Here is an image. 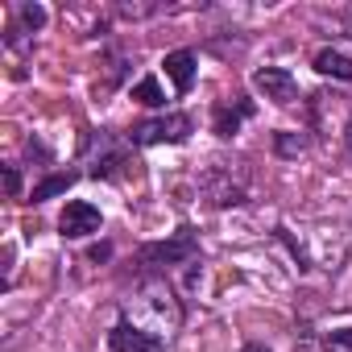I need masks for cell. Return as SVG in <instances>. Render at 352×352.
I'll return each mask as SVG.
<instances>
[{
	"mask_svg": "<svg viewBox=\"0 0 352 352\" xmlns=\"http://www.w3.org/2000/svg\"><path fill=\"white\" fill-rule=\"evenodd\" d=\"M348 34H352V13H348Z\"/></svg>",
	"mask_w": 352,
	"mask_h": 352,
	"instance_id": "22",
	"label": "cell"
},
{
	"mask_svg": "<svg viewBox=\"0 0 352 352\" xmlns=\"http://www.w3.org/2000/svg\"><path fill=\"white\" fill-rule=\"evenodd\" d=\"M133 100H137V104H149V108H162V104H166L162 83H157L153 75H145L141 83H133Z\"/></svg>",
	"mask_w": 352,
	"mask_h": 352,
	"instance_id": "13",
	"label": "cell"
},
{
	"mask_svg": "<svg viewBox=\"0 0 352 352\" xmlns=\"http://www.w3.org/2000/svg\"><path fill=\"white\" fill-rule=\"evenodd\" d=\"M100 224H104V216H100V208H96V204H87V199H71V204L63 208V220H58L63 236H71V241L100 232Z\"/></svg>",
	"mask_w": 352,
	"mask_h": 352,
	"instance_id": "8",
	"label": "cell"
},
{
	"mask_svg": "<svg viewBox=\"0 0 352 352\" xmlns=\"http://www.w3.org/2000/svg\"><path fill=\"white\" fill-rule=\"evenodd\" d=\"M91 157H87V166H91V174L96 179H116V174L129 166V145H120L116 137H108V133H100V137H91Z\"/></svg>",
	"mask_w": 352,
	"mask_h": 352,
	"instance_id": "6",
	"label": "cell"
},
{
	"mask_svg": "<svg viewBox=\"0 0 352 352\" xmlns=\"http://www.w3.org/2000/svg\"><path fill=\"white\" fill-rule=\"evenodd\" d=\"M241 352H270V348H265V344H245Z\"/></svg>",
	"mask_w": 352,
	"mask_h": 352,
	"instance_id": "20",
	"label": "cell"
},
{
	"mask_svg": "<svg viewBox=\"0 0 352 352\" xmlns=\"http://www.w3.org/2000/svg\"><path fill=\"white\" fill-rule=\"evenodd\" d=\"M282 236L290 241L298 265H307V270L336 274L344 265V257L352 253V224H340V220H311V224H298V228L282 224Z\"/></svg>",
	"mask_w": 352,
	"mask_h": 352,
	"instance_id": "1",
	"label": "cell"
},
{
	"mask_svg": "<svg viewBox=\"0 0 352 352\" xmlns=\"http://www.w3.org/2000/svg\"><path fill=\"white\" fill-rule=\"evenodd\" d=\"M249 183H253V170L241 157L236 162L220 157V162H212L199 174V191H204V199L212 208H236V204H245L249 199Z\"/></svg>",
	"mask_w": 352,
	"mask_h": 352,
	"instance_id": "3",
	"label": "cell"
},
{
	"mask_svg": "<svg viewBox=\"0 0 352 352\" xmlns=\"http://www.w3.org/2000/svg\"><path fill=\"white\" fill-rule=\"evenodd\" d=\"M17 17H21V25H25V30H34V34L46 25V9H42V5H21V9H17Z\"/></svg>",
	"mask_w": 352,
	"mask_h": 352,
	"instance_id": "16",
	"label": "cell"
},
{
	"mask_svg": "<svg viewBox=\"0 0 352 352\" xmlns=\"http://www.w3.org/2000/svg\"><path fill=\"white\" fill-rule=\"evenodd\" d=\"M323 352H352V327H336L323 336Z\"/></svg>",
	"mask_w": 352,
	"mask_h": 352,
	"instance_id": "15",
	"label": "cell"
},
{
	"mask_svg": "<svg viewBox=\"0 0 352 352\" xmlns=\"http://www.w3.org/2000/svg\"><path fill=\"white\" fill-rule=\"evenodd\" d=\"M315 71L327 75V79L352 83V58H348L344 50H319V54H315Z\"/></svg>",
	"mask_w": 352,
	"mask_h": 352,
	"instance_id": "11",
	"label": "cell"
},
{
	"mask_svg": "<svg viewBox=\"0 0 352 352\" xmlns=\"http://www.w3.org/2000/svg\"><path fill=\"white\" fill-rule=\"evenodd\" d=\"M124 323H133V327H141V331H149L153 340L166 344L174 331H179V323H183V302H179V294L170 290L166 278H145L133 290V298H129Z\"/></svg>",
	"mask_w": 352,
	"mask_h": 352,
	"instance_id": "2",
	"label": "cell"
},
{
	"mask_svg": "<svg viewBox=\"0 0 352 352\" xmlns=\"http://www.w3.org/2000/svg\"><path fill=\"white\" fill-rule=\"evenodd\" d=\"M108 253H112V249H108V245H96V249H91V261H104V257H108Z\"/></svg>",
	"mask_w": 352,
	"mask_h": 352,
	"instance_id": "19",
	"label": "cell"
},
{
	"mask_svg": "<svg viewBox=\"0 0 352 352\" xmlns=\"http://www.w3.org/2000/svg\"><path fill=\"white\" fill-rule=\"evenodd\" d=\"M348 149H352V120H348Z\"/></svg>",
	"mask_w": 352,
	"mask_h": 352,
	"instance_id": "21",
	"label": "cell"
},
{
	"mask_svg": "<svg viewBox=\"0 0 352 352\" xmlns=\"http://www.w3.org/2000/svg\"><path fill=\"white\" fill-rule=\"evenodd\" d=\"M162 67H166V75H170L174 87L187 91V87L195 83V67H199V58H195V50H170V54L162 58Z\"/></svg>",
	"mask_w": 352,
	"mask_h": 352,
	"instance_id": "10",
	"label": "cell"
},
{
	"mask_svg": "<svg viewBox=\"0 0 352 352\" xmlns=\"http://www.w3.org/2000/svg\"><path fill=\"white\" fill-rule=\"evenodd\" d=\"M75 187V174L67 170V174H50V179H42L38 187H34V204H46V199H54V195H63V191H71Z\"/></svg>",
	"mask_w": 352,
	"mask_h": 352,
	"instance_id": "12",
	"label": "cell"
},
{
	"mask_svg": "<svg viewBox=\"0 0 352 352\" xmlns=\"http://www.w3.org/2000/svg\"><path fill=\"white\" fill-rule=\"evenodd\" d=\"M112 348L116 352H162V340H153L149 331H141V327H133V323H116L112 327Z\"/></svg>",
	"mask_w": 352,
	"mask_h": 352,
	"instance_id": "9",
	"label": "cell"
},
{
	"mask_svg": "<svg viewBox=\"0 0 352 352\" xmlns=\"http://www.w3.org/2000/svg\"><path fill=\"white\" fill-rule=\"evenodd\" d=\"M249 112H253V104H241L236 112L220 108V112H216V133H220V137H232V133H236V124H241V116H249Z\"/></svg>",
	"mask_w": 352,
	"mask_h": 352,
	"instance_id": "14",
	"label": "cell"
},
{
	"mask_svg": "<svg viewBox=\"0 0 352 352\" xmlns=\"http://www.w3.org/2000/svg\"><path fill=\"white\" fill-rule=\"evenodd\" d=\"M191 129H195V120L187 112H166L157 120H141L129 133V145H141V149L145 145H179V141L191 137Z\"/></svg>",
	"mask_w": 352,
	"mask_h": 352,
	"instance_id": "4",
	"label": "cell"
},
{
	"mask_svg": "<svg viewBox=\"0 0 352 352\" xmlns=\"http://www.w3.org/2000/svg\"><path fill=\"white\" fill-rule=\"evenodd\" d=\"M21 179H17V166H5V195H17Z\"/></svg>",
	"mask_w": 352,
	"mask_h": 352,
	"instance_id": "18",
	"label": "cell"
},
{
	"mask_svg": "<svg viewBox=\"0 0 352 352\" xmlns=\"http://www.w3.org/2000/svg\"><path fill=\"white\" fill-rule=\"evenodd\" d=\"M253 87H257L265 100L282 104V108L298 100V83H294V75H290L286 67H261V71L253 75Z\"/></svg>",
	"mask_w": 352,
	"mask_h": 352,
	"instance_id": "7",
	"label": "cell"
},
{
	"mask_svg": "<svg viewBox=\"0 0 352 352\" xmlns=\"http://www.w3.org/2000/svg\"><path fill=\"white\" fill-rule=\"evenodd\" d=\"M195 236H191V228H179V236L174 241H162V245H145L141 249V261L145 265H187V261H195Z\"/></svg>",
	"mask_w": 352,
	"mask_h": 352,
	"instance_id": "5",
	"label": "cell"
},
{
	"mask_svg": "<svg viewBox=\"0 0 352 352\" xmlns=\"http://www.w3.org/2000/svg\"><path fill=\"white\" fill-rule=\"evenodd\" d=\"M307 149V137L298 133H278V153H302Z\"/></svg>",
	"mask_w": 352,
	"mask_h": 352,
	"instance_id": "17",
	"label": "cell"
}]
</instances>
